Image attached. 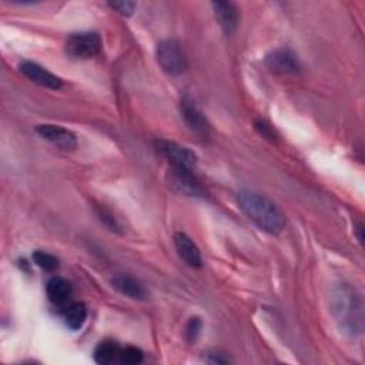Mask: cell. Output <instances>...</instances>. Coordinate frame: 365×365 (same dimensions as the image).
<instances>
[{
  "mask_svg": "<svg viewBox=\"0 0 365 365\" xmlns=\"http://www.w3.org/2000/svg\"><path fill=\"white\" fill-rule=\"evenodd\" d=\"M240 210L262 231L277 235L285 227V215L282 211L265 195L244 190L238 194Z\"/></svg>",
  "mask_w": 365,
  "mask_h": 365,
  "instance_id": "obj_1",
  "label": "cell"
},
{
  "mask_svg": "<svg viewBox=\"0 0 365 365\" xmlns=\"http://www.w3.org/2000/svg\"><path fill=\"white\" fill-rule=\"evenodd\" d=\"M334 311L341 328L355 335L362 332V301L355 289L342 287L334 298Z\"/></svg>",
  "mask_w": 365,
  "mask_h": 365,
  "instance_id": "obj_2",
  "label": "cell"
},
{
  "mask_svg": "<svg viewBox=\"0 0 365 365\" xmlns=\"http://www.w3.org/2000/svg\"><path fill=\"white\" fill-rule=\"evenodd\" d=\"M155 56L161 68L171 76H178L187 68L185 54L175 38H165L160 41L155 48Z\"/></svg>",
  "mask_w": 365,
  "mask_h": 365,
  "instance_id": "obj_3",
  "label": "cell"
},
{
  "mask_svg": "<svg viewBox=\"0 0 365 365\" xmlns=\"http://www.w3.org/2000/svg\"><path fill=\"white\" fill-rule=\"evenodd\" d=\"M64 48L74 58H91L100 53L101 38L96 31L73 33L67 37Z\"/></svg>",
  "mask_w": 365,
  "mask_h": 365,
  "instance_id": "obj_4",
  "label": "cell"
},
{
  "mask_svg": "<svg viewBox=\"0 0 365 365\" xmlns=\"http://www.w3.org/2000/svg\"><path fill=\"white\" fill-rule=\"evenodd\" d=\"M155 150L171 163V167H182L192 170L197 164V155L188 147L181 145L175 141L158 138L154 141Z\"/></svg>",
  "mask_w": 365,
  "mask_h": 365,
  "instance_id": "obj_5",
  "label": "cell"
},
{
  "mask_svg": "<svg viewBox=\"0 0 365 365\" xmlns=\"http://www.w3.org/2000/svg\"><path fill=\"white\" fill-rule=\"evenodd\" d=\"M170 185L180 194L201 198L205 195V190L200 184V181L194 177L190 168L182 167H171L170 170Z\"/></svg>",
  "mask_w": 365,
  "mask_h": 365,
  "instance_id": "obj_6",
  "label": "cell"
},
{
  "mask_svg": "<svg viewBox=\"0 0 365 365\" xmlns=\"http://www.w3.org/2000/svg\"><path fill=\"white\" fill-rule=\"evenodd\" d=\"M265 66L275 74H291L299 70V60L291 48L278 47L267 54Z\"/></svg>",
  "mask_w": 365,
  "mask_h": 365,
  "instance_id": "obj_7",
  "label": "cell"
},
{
  "mask_svg": "<svg viewBox=\"0 0 365 365\" xmlns=\"http://www.w3.org/2000/svg\"><path fill=\"white\" fill-rule=\"evenodd\" d=\"M36 131L40 134V137L50 141L53 145H56L60 150L71 151L77 147L76 134L66 127H61L57 124H38L36 127Z\"/></svg>",
  "mask_w": 365,
  "mask_h": 365,
  "instance_id": "obj_8",
  "label": "cell"
},
{
  "mask_svg": "<svg viewBox=\"0 0 365 365\" xmlns=\"http://www.w3.org/2000/svg\"><path fill=\"white\" fill-rule=\"evenodd\" d=\"M180 113L187 127L197 135L205 138L210 135V123L201 110L188 97H184L180 103Z\"/></svg>",
  "mask_w": 365,
  "mask_h": 365,
  "instance_id": "obj_9",
  "label": "cell"
},
{
  "mask_svg": "<svg viewBox=\"0 0 365 365\" xmlns=\"http://www.w3.org/2000/svg\"><path fill=\"white\" fill-rule=\"evenodd\" d=\"M19 70L23 76H26L30 81L46 87V88H51V90H58L63 86V81L60 77H57L56 74H53L51 71H48L47 68H44L43 66L34 63V61H29L24 60L19 64Z\"/></svg>",
  "mask_w": 365,
  "mask_h": 365,
  "instance_id": "obj_10",
  "label": "cell"
},
{
  "mask_svg": "<svg viewBox=\"0 0 365 365\" xmlns=\"http://www.w3.org/2000/svg\"><path fill=\"white\" fill-rule=\"evenodd\" d=\"M174 247L180 255V258L192 268L202 267V257L197 244L184 232H174L173 235Z\"/></svg>",
  "mask_w": 365,
  "mask_h": 365,
  "instance_id": "obj_11",
  "label": "cell"
},
{
  "mask_svg": "<svg viewBox=\"0 0 365 365\" xmlns=\"http://www.w3.org/2000/svg\"><path fill=\"white\" fill-rule=\"evenodd\" d=\"M215 19L225 34H232L240 21V13L234 3L231 1H212L211 3Z\"/></svg>",
  "mask_w": 365,
  "mask_h": 365,
  "instance_id": "obj_12",
  "label": "cell"
},
{
  "mask_svg": "<svg viewBox=\"0 0 365 365\" xmlns=\"http://www.w3.org/2000/svg\"><path fill=\"white\" fill-rule=\"evenodd\" d=\"M111 285L123 295L133 299H144L147 297V291L141 282L128 274H115L111 278Z\"/></svg>",
  "mask_w": 365,
  "mask_h": 365,
  "instance_id": "obj_13",
  "label": "cell"
},
{
  "mask_svg": "<svg viewBox=\"0 0 365 365\" xmlns=\"http://www.w3.org/2000/svg\"><path fill=\"white\" fill-rule=\"evenodd\" d=\"M46 292L50 302L54 305H64L71 297V285L63 277H51L47 281Z\"/></svg>",
  "mask_w": 365,
  "mask_h": 365,
  "instance_id": "obj_14",
  "label": "cell"
},
{
  "mask_svg": "<svg viewBox=\"0 0 365 365\" xmlns=\"http://www.w3.org/2000/svg\"><path fill=\"white\" fill-rule=\"evenodd\" d=\"M121 346L115 341H101L94 349V361L101 365L118 362Z\"/></svg>",
  "mask_w": 365,
  "mask_h": 365,
  "instance_id": "obj_15",
  "label": "cell"
},
{
  "mask_svg": "<svg viewBox=\"0 0 365 365\" xmlns=\"http://www.w3.org/2000/svg\"><path fill=\"white\" fill-rule=\"evenodd\" d=\"M63 318L66 325L73 329L77 331L80 329L87 318V308L83 302H71L66 307L64 312H63Z\"/></svg>",
  "mask_w": 365,
  "mask_h": 365,
  "instance_id": "obj_16",
  "label": "cell"
},
{
  "mask_svg": "<svg viewBox=\"0 0 365 365\" xmlns=\"http://www.w3.org/2000/svg\"><path fill=\"white\" fill-rule=\"evenodd\" d=\"M33 261L37 267H40L43 271H47V272H53L60 267V261L57 257L41 250H37L33 252Z\"/></svg>",
  "mask_w": 365,
  "mask_h": 365,
  "instance_id": "obj_17",
  "label": "cell"
},
{
  "mask_svg": "<svg viewBox=\"0 0 365 365\" xmlns=\"http://www.w3.org/2000/svg\"><path fill=\"white\" fill-rule=\"evenodd\" d=\"M96 215L100 220V222L108 228L113 232H120L121 231V225L118 224V221L115 220V217L111 214V211H108L107 208H104L103 205H98L96 208Z\"/></svg>",
  "mask_w": 365,
  "mask_h": 365,
  "instance_id": "obj_18",
  "label": "cell"
},
{
  "mask_svg": "<svg viewBox=\"0 0 365 365\" xmlns=\"http://www.w3.org/2000/svg\"><path fill=\"white\" fill-rule=\"evenodd\" d=\"M143 351L137 346H125L121 348L118 362L123 365H135L143 361Z\"/></svg>",
  "mask_w": 365,
  "mask_h": 365,
  "instance_id": "obj_19",
  "label": "cell"
},
{
  "mask_svg": "<svg viewBox=\"0 0 365 365\" xmlns=\"http://www.w3.org/2000/svg\"><path fill=\"white\" fill-rule=\"evenodd\" d=\"M108 6L115 10L117 13L123 14V16H131L135 10V3L134 1H128V0H123V1H110Z\"/></svg>",
  "mask_w": 365,
  "mask_h": 365,
  "instance_id": "obj_20",
  "label": "cell"
},
{
  "mask_svg": "<svg viewBox=\"0 0 365 365\" xmlns=\"http://www.w3.org/2000/svg\"><path fill=\"white\" fill-rule=\"evenodd\" d=\"M201 319L198 317H194L188 321L187 327H185V336L188 341H195L197 336L200 335V331H201Z\"/></svg>",
  "mask_w": 365,
  "mask_h": 365,
  "instance_id": "obj_21",
  "label": "cell"
},
{
  "mask_svg": "<svg viewBox=\"0 0 365 365\" xmlns=\"http://www.w3.org/2000/svg\"><path fill=\"white\" fill-rule=\"evenodd\" d=\"M255 128L267 140L274 141L277 138V133H275L274 127L271 124H268L267 121H264V120H257L255 121Z\"/></svg>",
  "mask_w": 365,
  "mask_h": 365,
  "instance_id": "obj_22",
  "label": "cell"
},
{
  "mask_svg": "<svg viewBox=\"0 0 365 365\" xmlns=\"http://www.w3.org/2000/svg\"><path fill=\"white\" fill-rule=\"evenodd\" d=\"M207 362H210V364H230L231 359H230L225 354L212 351V352H208V355H207Z\"/></svg>",
  "mask_w": 365,
  "mask_h": 365,
  "instance_id": "obj_23",
  "label": "cell"
}]
</instances>
